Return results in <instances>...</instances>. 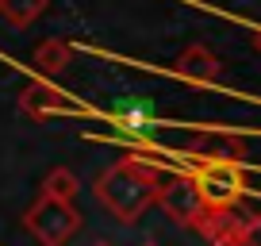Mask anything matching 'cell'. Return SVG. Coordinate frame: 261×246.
Segmentation results:
<instances>
[{"label":"cell","mask_w":261,"mask_h":246,"mask_svg":"<svg viewBox=\"0 0 261 246\" xmlns=\"http://www.w3.org/2000/svg\"><path fill=\"white\" fill-rule=\"evenodd\" d=\"M158 185H162V169H158L154 162H142V158L127 154L123 162H115L112 169L100 173L96 196L119 223H135L154 204Z\"/></svg>","instance_id":"6da1fadb"},{"label":"cell","mask_w":261,"mask_h":246,"mask_svg":"<svg viewBox=\"0 0 261 246\" xmlns=\"http://www.w3.org/2000/svg\"><path fill=\"white\" fill-rule=\"evenodd\" d=\"M27 231L39 238L42 246H65L73 238V231L81 227V215L73 212V204H62V200H50L39 192L31 208H27Z\"/></svg>","instance_id":"3957f363"},{"label":"cell","mask_w":261,"mask_h":246,"mask_svg":"<svg viewBox=\"0 0 261 246\" xmlns=\"http://www.w3.org/2000/svg\"><path fill=\"white\" fill-rule=\"evenodd\" d=\"M19 108H23L31 119H50V115H85L89 108L77 104V100H69L65 92H58L54 85L46 81H31L23 89V96H19Z\"/></svg>","instance_id":"5b68a950"},{"label":"cell","mask_w":261,"mask_h":246,"mask_svg":"<svg viewBox=\"0 0 261 246\" xmlns=\"http://www.w3.org/2000/svg\"><path fill=\"white\" fill-rule=\"evenodd\" d=\"M154 204H162V212L173 223H180V227H200L207 219V208L200 200V189H196L192 173H169V177H162Z\"/></svg>","instance_id":"277c9868"},{"label":"cell","mask_w":261,"mask_h":246,"mask_svg":"<svg viewBox=\"0 0 261 246\" xmlns=\"http://www.w3.org/2000/svg\"><path fill=\"white\" fill-rule=\"evenodd\" d=\"M96 246H108V242H96Z\"/></svg>","instance_id":"7c38bea8"},{"label":"cell","mask_w":261,"mask_h":246,"mask_svg":"<svg viewBox=\"0 0 261 246\" xmlns=\"http://www.w3.org/2000/svg\"><path fill=\"white\" fill-rule=\"evenodd\" d=\"M46 4L50 0H0V16L8 19L12 27H31L46 12Z\"/></svg>","instance_id":"30bf717a"},{"label":"cell","mask_w":261,"mask_h":246,"mask_svg":"<svg viewBox=\"0 0 261 246\" xmlns=\"http://www.w3.org/2000/svg\"><path fill=\"white\" fill-rule=\"evenodd\" d=\"M77 189H81V181H77V173H73V169H65V165L50 169V173H46V181H42V196L62 200V204H73Z\"/></svg>","instance_id":"9c48e42d"},{"label":"cell","mask_w":261,"mask_h":246,"mask_svg":"<svg viewBox=\"0 0 261 246\" xmlns=\"http://www.w3.org/2000/svg\"><path fill=\"white\" fill-rule=\"evenodd\" d=\"M177 73L185 77V81H192V85H215L219 73H223V62L215 58L212 46L192 42V46H185L177 54Z\"/></svg>","instance_id":"8992f818"},{"label":"cell","mask_w":261,"mask_h":246,"mask_svg":"<svg viewBox=\"0 0 261 246\" xmlns=\"http://www.w3.org/2000/svg\"><path fill=\"white\" fill-rule=\"evenodd\" d=\"M31 62H35V69H39L42 77H58L69 66V42L65 39H42L39 46H35Z\"/></svg>","instance_id":"52a82bcc"},{"label":"cell","mask_w":261,"mask_h":246,"mask_svg":"<svg viewBox=\"0 0 261 246\" xmlns=\"http://www.w3.org/2000/svg\"><path fill=\"white\" fill-rule=\"evenodd\" d=\"M250 46H253V50H257V54H261V27H257V31L250 35Z\"/></svg>","instance_id":"8fae6325"},{"label":"cell","mask_w":261,"mask_h":246,"mask_svg":"<svg viewBox=\"0 0 261 246\" xmlns=\"http://www.w3.org/2000/svg\"><path fill=\"white\" fill-rule=\"evenodd\" d=\"M192 181L200 189V200H204L207 212L234 208L242 189H246V177H242V165L238 162H196Z\"/></svg>","instance_id":"7a4b0ae2"},{"label":"cell","mask_w":261,"mask_h":246,"mask_svg":"<svg viewBox=\"0 0 261 246\" xmlns=\"http://www.w3.org/2000/svg\"><path fill=\"white\" fill-rule=\"evenodd\" d=\"M112 123L119 127V131H130V135H150L154 131V112H150L146 104H123L112 112Z\"/></svg>","instance_id":"ba28073f"}]
</instances>
